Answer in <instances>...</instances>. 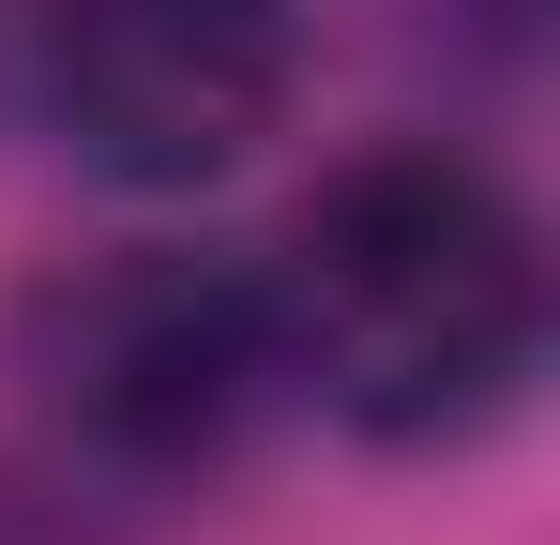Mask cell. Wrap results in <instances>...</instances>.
<instances>
[{
  "label": "cell",
  "mask_w": 560,
  "mask_h": 545,
  "mask_svg": "<svg viewBox=\"0 0 560 545\" xmlns=\"http://www.w3.org/2000/svg\"><path fill=\"white\" fill-rule=\"evenodd\" d=\"M258 318H273V379L349 440H485L546 379V243L500 197V167L394 137L349 152L258 243Z\"/></svg>",
  "instance_id": "6da1fadb"
},
{
  "label": "cell",
  "mask_w": 560,
  "mask_h": 545,
  "mask_svg": "<svg viewBox=\"0 0 560 545\" xmlns=\"http://www.w3.org/2000/svg\"><path fill=\"white\" fill-rule=\"evenodd\" d=\"M15 379L46 409V469L77 485H197L273 409V318L258 258L212 243H106L15 303Z\"/></svg>",
  "instance_id": "7a4b0ae2"
},
{
  "label": "cell",
  "mask_w": 560,
  "mask_h": 545,
  "mask_svg": "<svg viewBox=\"0 0 560 545\" xmlns=\"http://www.w3.org/2000/svg\"><path fill=\"white\" fill-rule=\"evenodd\" d=\"M288 77H303L288 0H31L15 15V91L121 197L228 182L288 121Z\"/></svg>",
  "instance_id": "3957f363"
},
{
  "label": "cell",
  "mask_w": 560,
  "mask_h": 545,
  "mask_svg": "<svg viewBox=\"0 0 560 545\" xmlns=\"http://www.w3.org/2000/svg\"><path fill=\"white\" fill-rule=\"evenodd\" d=\"M0 545H92L77 469H15V454H0Z\"/></svg>",
  "instance_id": "277c9868"
},
{
  "label": "cell",
  "mask_w": 560,
  "mask_h": 545,
  "mask_svg": "<svg viewBox=\"0 0 560 545\" xmlns=\"http://www.w3.org/2000/svg\"><path fill=\"white\" fill-rule=\"evenodd\" d=\"M15 15H31V0H0V77H15Z\"/></svg>",
  "instance_id": "5b68a950"
}]
</instances>
